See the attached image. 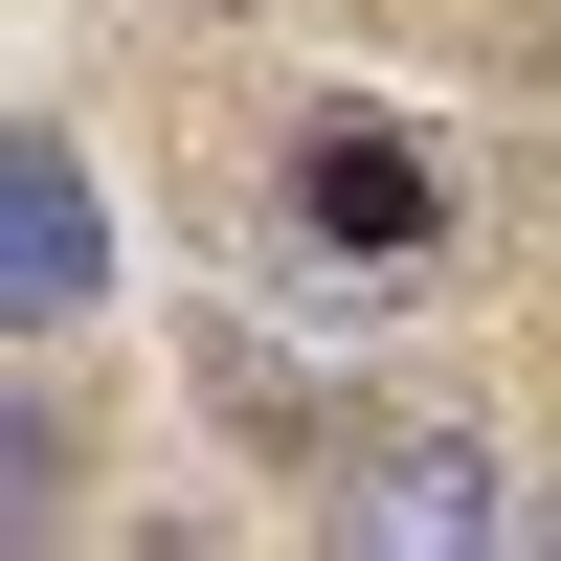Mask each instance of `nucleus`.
Returning a JSON list of instances; mask_svg holds the SVG:
<instances>
[{
	"mask_svg": "<svg viewBox=\"0 0 561 561\" xmlns=\"http://www.w3.org/2000/svg\"><path fill=\"white\" fill-rule=\"evenodd\" d=\"M293 203H314V248H337L314 314H404V293L449 270V180L404 158L382 113H314V135H293Z\"/></svg>",
	"mask_w": 561,
	"mask_h": 561,
	"instance_id": "1",
	"label": "nucleus"
},
{
	"mask_svg": "<svg viewBox=\"0 0 561 561\" xmlns=\"http://www.w3.org/2000/svg\"><path fill=\"white\" fill-rule=\"evenodd\" d=\"M90 293H113V225H90V158L68 135H0V337H90Z\"/></svg>",
	"mask_w": 561,
	"mask_h": 561,
	"instance_id": "2",
	"label": "nucleus"
},
{
	"mask_svg": "<svg viewBox=\"0 0 561 561\" xmlns=\"http://www.w3.org/2000/svg\"><path fill=\"white\" fill-rule=\"evenodd\" d=\"M337 539L359 561H472V539H517V472H494V449L472 427H404V449H359V472H337Z\"/></svg>",
	"mask_w": 561,
	"mask_h": 561,
	"instance_id": "3",
	"label": "nucleus"
},
{
	"mask_svg": "<svg viewBox=\"0 0 561 561\" xmlns=\"http://www.w3.org/2000/svg\"><path fill=\"white\" fill-rule=\"evenodd\" d=\"M0 517L68 539V404H45V382H23V427H0Z\"/></svg>",
	"mask_w": 561,
	"mask_h": 561,
	"instance_id": "4",
	"label": "nucleus"
},
{
	"mask_svg": "<svg viewBox=\"0 0 561 561\" xmlns=\"http://www.w3.org/2000/svg\"><path fill=\"white\" fill-rule=\"evenodd\" d=\"M517 539H539V561H561V494H517Z\"/></svg>",
	"mask_w": 561,
	"mask_h": 561,
	"instance_id": "5",
	"label": "nucleus"
}]
</instances>
